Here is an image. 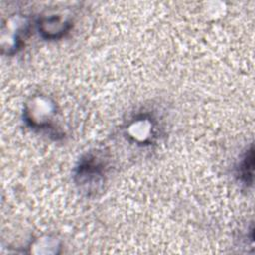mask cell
I'll list each match as a JSON object with an SVG mask.
<instances>
[{
  "instance_id": "cell-1",
  "label": "cell",
  "mask_w": 255,
  "mask_h": 255,
  "mask_svg": "<svg viewBox=\"0 0 255 255\" xmlns=\"http://www.w3.org/2000/svg\"><path fill=\"white\" fill-rule=\"evenodd\" d=\"M240 174L245 182L251 183L253 176V148L249 149L240 164Z\"/></svg>"
}]
</instances>
